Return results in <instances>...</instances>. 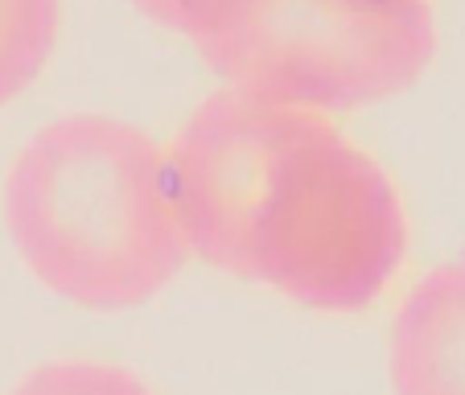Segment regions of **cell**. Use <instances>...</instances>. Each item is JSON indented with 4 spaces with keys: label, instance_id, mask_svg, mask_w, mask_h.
Here are the masks:
<instances>
[{
    "label": "cell",
    "instance_id": "cell-7",
    "mask_svg": "<svg viewBox=\"0 0 465 395\" xmlns=\"http://www.w3.org/2000/svg\"><path fill=\"white\" fill-rule=\"evenodd\" d=\"M132 5H136L144 17H153V21H161V25L177 29V34L193 37V29L203 25L223 0H132Z\"/></svg>",
    "mask_w": 465,
    "mask_h": 395
},
{
    "label": "cell",
    "instance_id": "cell-1",
    "mask_svg": "<svg viewBox=\"0 0 465 395\" xmlns=\"http://www.w3.org/2000/svg\"><path fill=\"white\" fill-rule=\"evenodd\" d=\"M165 157L190 252L239 281L351 313L404 263L400 190L330 115L219 87Z\"/></svg>",
    "mask_w": 465,
    "mask_h": 395
},
{
    "label": "cell",
    "instance_id": "cell-6",
    "mask_svg": "<svg viewBox=\"0 0 465 395\" xmlns=\"http://www.w3.org/2000/svg\"><path fill=\"white\" fill-rule=\"evenodd\" d=\"M9 395H153L128 367L99 359H54L25 370Z\"/></svg>",
    "mask_w": 465,
    "mask_h": 395
},
{
    "label": "cell",
    "instance_id": "cell-5",
    "mask_svg": "<svg viewBox=\"0 0 465 395\" xmlns=\"http://www.w3.org/2000/svg\"><path fill=\"white\" fill-rule=\"evenodd\" d=\"M58 21L62 0H0V104L42 74Z\"/></svg>",
    "mask_w": 465,
    "mask_h": 395
},
{
    "label": "cell",
    "instance_id": "cell-3",
    "mask_svg": "<svg viewBox=\"0 0 465 395\" xmlns=\"http://www.w3.org/2000/svg\"><path fill=\"white\" fill-rule=\"evenodd\" d=\"M193 45L227 87L330 115L412 87L437 17L429 0H223Z\"/></svg>",
    "mask_w": 465,
    "mask_h": 395
},
{
    "label": "cell",
    "instance_id": "cell-4",
    "mask_svg": "<svg viewBox=\"0 0 465 395\" xmlns=\"http://www.w3.org/2000/svg\"><path fill=\"white\" fill-rule=\"evenodd\" d=\"M391 395H465V260L408 289L387 334Z\"/></svg>",
    "mask_w": 465,
    "mask_h": 395
},
{
    "label": "cell",
    "instance_id": "cell-2",
    "mask_svg": "<svg viewBox=\"0 0 465 395\" xmlns=\"http://www.w3.org/2000/svg\"><path fill=\"white\" fill-rule=\"evenodd\" d=\"M0 219L45 289L104 313L153 301L190 260L165 149L104 112L58 115L21 144Z\"/></svg>",
    "mask_w": 465,
    "mask_h": 395
}]
</instances>
